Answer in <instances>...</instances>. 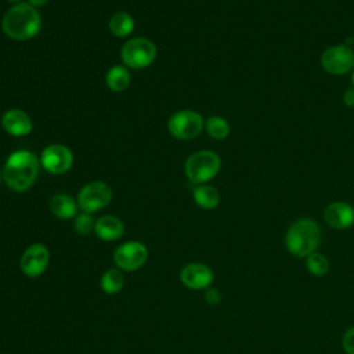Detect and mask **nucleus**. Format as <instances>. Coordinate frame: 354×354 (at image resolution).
Segmentation results:
<instances>
[{"label":"nucleus","mask_w":354,"mask_h":354,"mask_svg":"<svg viewBox=\"0 0 354 354\" xmlns=\"http://www.w3.org/2000/svg\"><path fill=\"white\" fill-rule=\"evenodd\" d=\"M180 281L194 290H205L214 281V274L210 267L202 263H189L180 271Z\"/></svg>","instance_id":"f8f14e48"},{"label":"nucleus","mask_w":354,"mask_h":354,"mask_svg":"<svg viewBox=\"0 0 354 354\" xmlns=\"http://www.w3.org/2000/svg\"><path fill=\"white\" fill-rule=\"evenodd\" d=\"M95 227V220L93 218L91 213L82 212L75 217V230L80 235H88Z\"/></svg>","instance_id":"5701e85b"},{"label":"nucleus","mask_w":354,"mask_h":354,"mask_svg":"<svg viewBox=\"0 0 354 354\" xmlns=\"http://www.w3.org/2000/svg\"><path fill=\"white\" fill-rule=\"evenodd\" d=\"M112 189L104 181H91L86 184L77 194L76 202L82 212L95 213L109 205Z\"/></svg>","instance_id":"6e6552de"},{"label":"nucleus","mask_w":354,"mask_h":354,"mask_svg":"<svg viewBox=\"0 0 354 354\" xmlns=\"http://www.w3.org/2000/svg\"><path fill=\"white\" fill-rule=\"evenodd\" d=\"M134 29V19L124 11L115 12L109 18V30L116 37H127Z\"/></svg>","instance_id":"6ab92c4d"},{"label":"nucleus","mask_w":354,"mask_h":354,"mask_svg":"<svg viewBox=\"0 0 354 354\" xmlns=\"http://www.w3.org/2000/svg\"><path fill=\"white\" fill-rule=\"evenodd\" d=\"M321 66L329 75L342 76L354 69V50L348 44H335L321 54Z\"/></svg>","instance_id":"0eeeda50"},{"label":"nucleus","mask_w":354,"mask_h":354,"mask_svg":"<svg viewBox=\"0 0 354 354\" xmlns=\"http://www.w3.org/2000/svg\"><path fill=\"white\" fill-rule=\"evenodd\" d=\"M306 268L314 277H322L329 271V260L318 253L314 252L306 257Z\"/></svg>","instance_id":"4be33fe9"},{"label":"nucleus","mask_w":354,"mask_h":354,"mask_svg":"<svg viewBox=\"0 0 354 354\" xmlns=\"http://www.w3.org/2000/svg\"><path fill=\"white\" fill-rule=\"evenodd\" d=\"M77 202L68 194H55L50 199V212L61 220H69L72 217H76L77 213Z\"/></svg>","instance_id":"dca6fc26"},{"label":"nucleus","mask_w":354,"mask_h":354,"mask_svg":"<svg viewBox=\"0 0 354 354\" xmlns=\"http://www.w3.org/2000/svg\"><path fill=\"white\" fill-rule=\"evenodd\" d=\"M94 232L100 239L112 242V241L122 238V235L124 232V225L118 217L106 214V216H102L98 220H95Z\"/></svg>","instance_id":"2eb2a0df"},{"label":"nucleus","mask_w":354,"mask_h":354,"mask_svg":"<svg viewBox=\"0 0 354 354\" xmlns=\"http://www.w3.org/2000/svg\"><path fill=\"white\" fill-rule=\"evenodd\" d=\"M1 127L10 136L22 137L32 131L33 123L25 111L11 108L1 116Z\"/></svg>","instance_id":"4468645a"},{"label":"nucleus","mask_w":354,"mask_h":354,"mask_svg":"<svg viewBox=\"0 0 354 354\" xmlns=\"http://www.w3.org/2000/svg\"><path fill=\"white\" fill-rule=\"evenodd\" d=\"M325 223L335 230H347L354 225V206L344 201H335L324 210Z\"/></svg>","instance_id":"ddd939ff"},{"label":"nucleus","mask_w":354,"mask_h":354,"mask_svg":"<svg viewBox=\"0 0 354 354\" xmlns=\"http://www.w3.org/2000/svg\"><path fill=\"white\" fill-rule=\"evenodd\" d=\"M40 169V159L30 151L21 149L8 155L3 178L7 187L15 192H24L29 189L37 180Z\"/></svg>","instance_id":"f257e3e1"},{"label":"nucleus","mask_w":354,"mask_h":354,"mask_svg":"<svg viewBox=\"0 0 354 354\" xmlns=\"http://www.w3.org/2000/svg\"><path fill=\"white\" fill-rule=\"evenodd\" d=\"M105 84L108 86L109 90L115 93H120L126 90L130 84V73L127 68L122 65L112 66L105 75Z\"/></svg>","instance_id":"a211bd4d"},{"label":"nucleus","mask_w":354,"mask_h":354,"mask_svg":"<svg viewBox=\"0 0 354 354\" xmlns=\"http://www.w3.org/2000/svg\"><path fill=\"white\" fill-rule=\"evenodd\" d=\"M41 26V18L36 7L29 3H17L11 6L3 19L1 29L11 40H29L35 37Z\"/></svg>","instance_id":"f03ea898"},{"label":"nucleus","mask_w":354,"mask_h":354,"mask_svg":"<svg viewBox=\"0 0 354 354\" xmlns=\"http://www.w3.org/2000/svg\"><path fill=\"white\" fill-rule=\"evenodd\" d=\"M221 169V159L213 151H198L189 155L184 165V171L187 178L199 185L206 184L212 178H214Z\"/></svg>","instance_id":"20e7f679"},{"label":"nucleus","mask_w":354,"mask_h":354,"mask_svg":"<svg viewBox=\"0 0 354 354\" xmlns=\"http://www.w3.org/2000/svg\"><path fill=\"white\" fill-rule=\"evenodd\" d=\"M156 57L155 44L145 37H134L127 40L122 50L120 58L130 69H142L149 66Z\"/></svg>","instance_id":"39448f33"},{"label":"nucleus","mask_w":354,"mask_h":354,"mask_svg":"<svg viewBox=\"0 0 354 354\" xmlns=\"http://www.w3.org/2000/svg\"><path fill=\"white\" fill-rule=\"evenodd\" d=\"M41 167L51 174H65L73 165L72 151L62 144H50L40 153Z\"/></svg>","instance_id":"9d476101"},{"label":"nucleus","mask_w":354,"mask_h":354,"mask_svg":"<svg viewBox=\"0 0 354 354\" xmlns=\"http://www.w3.org/2000/svg\"><path fill=\"white\" fill-rule=\"evenodd\" d=\"M342 347L346 354H354V326L348 328L342 337Z\"/></svg>","instance_id":"b1692460"},{"label":"nucleus","mask_w":354,"mask_h":354,"mask_svg":"<svg viewBox=\"0 0 354 354\" xmlns=\"http://www.w3.org/2000/svg\"><path fill=\"white\" fill-rule=\"evenodd\" d=\"M351 83H353V87H354V69L351 71Z\"/></svg>","instance_id":"cd10ccee"},{"label":"nucleus","mask_w":354,"mask_h":354,"mask_svg":"<svg viewBox=\"0 0 354 354\" xmlns=\"http://www.w3.org/2000/svg\"><path fill=\"white\" fill-rule=\"evenodd\" d=\"M321 243V227L308 217H303L292 223L285 234V248L296 257H307L317 252Z\"/></svg>","instance_id":"7ed1b4c3"},{"label":"nucleus","mask_w":354,"mask_h":354,"mask_svg":"<svg viewBox=\"0 0 354 354\" xmlns=\"http://www.w3.org/2000/svg\"><path fill=\"white\" fill-rule=\"evenodd\" d=\"M205 300L209 303V304H218L220 300H221V295L217 289L214 288H206L205 289Z\"/></svg>","instance_id":"393cba45"},{"label":"nucleus","mask_w":354,"mask_h":354,"mask_svg":"<svg viewBox=\"0 0 354 354\" xmlns=\"http://www.w3.org/2000/svg\"><path fill=\"white\" fill-rule=\"evenodd\" d=\"M343 102L348 108H354V87H350L343 93Z\"/></svg>","instance_id":"a878e982"},{"label":"nucleus","mask_w":354,"mask_h":354,"mask_svg":"<svg viewBox=\"0 0 354 354\" xmlns=\"http://www.w3.org/2000/svg\"><path fill=\"white\" fill-rule=\"evenodd\" d=\"M100 285L102 292L108 295H115L122 290L124 285V277L119 268H111L102 274Z\"/></svg>","instance_id":"aec40b11"},{"label":"nucleus","mask_w":354,"mask_h":354,"mask_svg":"<svg viewBox=\"0 0 354 354\" xmlns=\"http://www.w3.org/2000/svg\"><path fill=\"white\" fill-rule=\"evenodd\" d=\"M50 252L43 243H33L22 253L19 267L24 275L29 278L40 277L48 267Z\"/></svg>","instance_id":"9b49d317"},{"label":"nucleus","mask_w":354,"mask_h":354,"mask_svg":"<svg viewBox=\"0 0 354 354\" xmlns=\"http://www.w3.org/2000/svg\"><path fill=\"white\" fill-rule=\"evenodd\" d=\"M205 130L213 140H224L230 134V123L223 116L213 115L205 120Z\"/></svg>","instance_id":"412c9836"},{"label":"nucleus","mask_w":354,"mask_h":354,"mask_svg":"<svg viewBox=\"0 0 354 354\" xmlns=\"http://www.w3.org/2000/svg\"><path fill=\"white\" fill-rule=\"evenodd\" d=\"M205 129V120L196 111L181 109L174 112L167 122L169 133L177 140H192Z\"/></svg>","instance_id":"423d86ee"},{"label":"nucleus","mask_w":354,"mask_h":354,"mask_svg":"<svg viewBox=\"0 0 354 354\" xmlns=\"http://www.w3.org/2000/svg\"><path fill=\"white\" fill-rule=\"evenodd\" d=\"M47 1H48V0H28V3H29L30 6H33V7H36V8L44 6Z\"/></svg>","instance_id":"bb28decb"},{"label":"nucleus","mask_w":354,"mask_h":354,"mask_svg":"<svg viewBox=\"0 0 354 354\" xmlns=\"http://www.w3.org/2000/svg\"><path fill=\"white\" fill-rule=\"evenodd\" d=\"M148 259V249L138 241H129L116 248L113 261L119 270L136 271L141 268Z\"/></svg>","instance_id":"1a4fd4ad"},{"label":"nucleus","mask_w":354,"mask_h":354,"mask_svg":"<svg viewBox=\"0 0 354 354\" xmlns=\"http://www.w3.org/2000/svg\"><path fill=\"white\" fill-rule=\"evenodd\" d=\"M192 196H194L195 203L205 210H212V209L217 207L220 203V194H218L217 188H214L213 185H209V184L196 185L192 191Z\"/></svg>","instance_id":"f3484780"},{"label":"nucleus","mask_w":354,"mask_h":354,"mask_svg":"<svg viewBox=\"0 0 354 354\" xmlns=\"http://www.w3.org/2000/svg\"><path fill=\"white\" fill-rule=\"evenodd\" d=\"M7 1H10V3H15V4H17V3H21V0H7Z\"/></svg>","instance_id":"c85d7f7f"}]
</instances>
